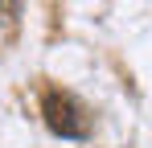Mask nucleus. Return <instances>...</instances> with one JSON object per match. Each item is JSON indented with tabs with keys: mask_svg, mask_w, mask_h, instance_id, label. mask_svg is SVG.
<instances>
[{
	"mask_svg": "<svg viewBox=\"0 0 152 148\" xmlns=\"http://www.w3.org/2000/svg\"><path fill=\"white\" fill-rule=\"evenodd\" d=\"M21 12V0H0V25H12Z\"/></svg>",
	"mask_w": 152,
	"mask_h": 148,
	"instance_id": "2",
	"label": "nucleus"
},
{
	"mask_svg": "<svg viewBox=\"0 0 152 148\" xmlns=\"http://www.w3.org/2000/svg\"><path fill=\"white\" fill-rule=\"evenodd\" d=\"M41 115H45V127L62 140H86L95 132V115L74 91H58V86L45 91L41 95Z\"/></svg>",
	"mask_w": 152,
	"mask_h": 148,
	"instance_id": "1",
	"label": "nucleus"
}]
</instances>
